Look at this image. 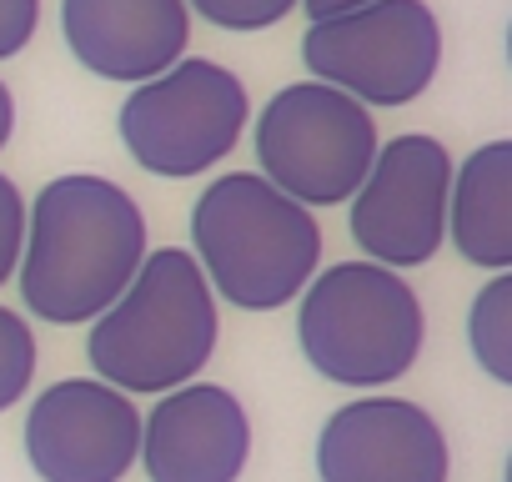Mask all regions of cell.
<instances>
[{"instance_id":"5bb4252c","label":"cell","mask_w":512,"mask_h":482,"mask_svg":"<svg viewBox=\"0 0 512 482\" xmlns=\"http://www.w3.org/2000/svg\"><path fill=\"white\" fill-rule=\"evenodd\" d=\"M467 342H472L477 367L492 382H512V277L507 272H497L477 292L467 312Z\"/></svg>"},{"instance_id":"30bf717a","label":"cell","mask_w":512,"mask_h":482,"mask_svg":"<svg viewBox=\"0 0 512 482\" xmlns=\"http://www.w3.org/2000/svg\"><path fill=\"white\" fill-rule=\"evenodd\" d=\"M447 467L442 427L402 397L347 402L317 437L322 482H447Z\"/></svg>"},{"instance_id":"ac0fdd59","label":"cell","mask_w":512,"mask_h":482,"mask_svg":"<svg viewBox=\"0 0 512 482\" xmlns=\"http://www.w3.org/2000/svg\"><path fill=\"white\" fill-rule=\"evenodd\" d=\"M41 26V0H0V61L21 56Z\"/></svg>"},{"instance_id":"5b68a950","label":"cell","mask_w":512,"mask_h":482,"mask_svg":"<svg viewBox=\"0 0 512 482\" xmlns=\"http://www.w3.org/2000/svg\"><path fill=\"white\" fill-rule=\"evenodd\" d=\"M372 156H377V126L367 106L327 81H297L277 91L262 121H256L262 176L307 211L352 201Z\"/></svg>"},{"instance_id":"7c38bea8","label":"cell","mask_w":512,"mask_h":482,"mask_svg":"<svg viewBox=\"0 0 512 482\" xmlns=\"http://www.w3.org/2000/svg\"><path fill=\"white\" fill-rule=\"evenodd\" d=\"M71 56L106 81H151L191 41L186 0H61Z\"/></svg>"},{"instance_id":"ffe728a7","label":"cell","mask_w":512,"mask_h":482,"mask_svg":"<svg viewBox=\"0 0 512 482\" xmlns=\"http://www.w3.org/2000/svg\"><path fill=\"white\" fill-rule=\"evenodd\" d=\"M11 131H16V101H11L6 81H0V146L11 141Z\"/></svg>"},{"instance_id":"e0dca14e","label":"cell","mask_w":512,"mask_h":482,"mask_svg":"<svg viewBox=\"0 0 512 482\" xmlns=\"http://www.w3.org/2000/svg\"><path fill=\"white\" fill-rule=\"evenodd\" d=\"M26 241V196L16 191L11 176H0V282H11Z\"/></svg>"},{"instance_id":"6da1fadb","label":"cell","mask_w":512,"mask_h":482,"mask_svg":"<svg viewBox=\"0 0 512 482\" xmlns=\"http://www.w3.org/2000/svg\"><path fill=\"white\" fill-rule=\"evenodd\" d=\"M146 262V216L106 176H56L26 211L21 297L41 322H96Z\"/></svg>"},{"instance_id":"4fadbf2b","label":"cell","mask_w":512,"mask_h":482,"mask_svg":"<svg viewBox=\"0 0 512 482\" xmlns=\"http://www.w3.org/2000/svg\"><path fill=\"white\" fill-rule=\"evenodd\" d=\"M452 241L472 267L507 272L512 267V146L487 141L477 146L457 181L447 186Z\"/></svg>"},{"instance_id":"7a4b0ae2","label":"cell","mask_w":512,"mask_h":482,"mask_svg":"<svg viewBox=\"0 0 512 482\" xmlns=\"http://www.w3.org/2000/svg\"><path fill=\"white\" fill-rule=\"evenodd\" d=\"M191 236L206 287L241 312L287 307L322 262V231L312 211L251 171H231L201 191Z\"/></svg>"},{"instance_id":"d6986e66","label":"cell","mask_w":512,"mask_h":482,"mask_svg":"<svg viewBox=\"0 0 512 482\" xmlns=\"http://www.w3.org/2000/svg\"><path fill=\"white\" fill-rule=\"evenodd\" d=\"M357 6H367V0H302V11L312 21H327V16H342V11H357Z\"/></svg>"},{"instance_id":"9c48e42d","label":"cell","mask_w":512,"mask_h":482,"mask_svg":"<svg viewBox=\"0 0 512 482\" xmlns=\"http://www.w3.org/2000/svg\"><path fill=\"white\" fill-rule=\"evenodd\" d=\"M141 452V412L101 377L46 387L26 417V457L41 482H121Z\"/></svg>"},{"instance_id":"9a60e30c","label":"cell","mask_w":512,"mask_h":482,"mask_svg":"<svg viewBox=\"0 0 512 482\" xmlns=\"http://www.w3.org/2000/svg\"><path fill=\"white\" fill-rule=\"evenodd\" d=\"M31 377H36V337L11 307H0V412L26 397Z\"/></svg>"},{"instance_id":"8fae6325","label":"cell","mask_w":512,"mask_h":482,"mask_svg":"<svg viewBox=\"0 0 512 482\" xmlns=\"http://www.w3.org/2000/svg\"><path fill=\"white\" fill-rule=\"evenodd\" d=\"M151 482H236L251 457L246 407L211 382L171 387L141 422V452Z\"/></svg>"},{"instance_id":"2e32d148","label":"cell","mask_w":512,"mask_h":482,"mask_svg":"<svg viewBox=\"0 0 512 482\" xmlns=\"http://www.w3.org/2000/svg\"><path fill=\"white\" fill-rule=\"evenodd\" d=\"M302 0H186V11H196L201 21L221 26V31H267L277 21H287Z\"/></svg>"},{"instance_id":"277c9868","label":"cell","mask_w":512,"mask_h":482,"mask_svg":"<svg viewBox=\"0 0 512 482\" xmlns=\"http://www.w3.org/2000/svg\"><path fill=\"white\" fill-rule=\"evenodd\" d=\"M297 337L327 382L387 387L422 352V302L392 267L342 262L302 287Z\"/></svg>"},{"instance_id":"52a82bcc","label":"cell","mask_w":512,"mask_h":482,"mask_svg":"<svg viewBox=\"0 0 512 482\" xmlns=\"http://www.w3.org/2000/svg\"><path fill=\"white\" fill-rule=\"evenodd\" d=\"M246 86L216 61H176L121 106V141L151 176H196L226 161L246 131Z\"/></svg>"},{"instance_id":"3957f363","label":"cell","mask_w":512,"mask_h":482,"mask_svg":"<svg viewBox=\"0 0 512 482\" xmlns=\"http://www.w3.org/2000/svg\"><path fill=\"white\" fill-rule=\"evenodd\" d=\"M216 352V302L191 252H151L126 292L91 322L86 357L116 392L186 387Z\"/></svg>"},{"instance_id":"8992f818","label":"cell","mask_w":512,"mask_h":482,"mask_svg":"<svg viewBox=\"0 0 512 482\" xmlns=\"http://www.w3.org/2000/svg\"><path fill=\"white\" fill-rule=\"evenodd\" d=\"M302 61L317 81L362 106H407L437 81L442 31L422 0H367L357 11L312 21Z\"/></svg>"},{"instance_id":"ba28073f","label":"cell","mask_w":512,"mask_h":482,"mask_svg":"<svg viewBox=\"0 0 512 482\" xmlns=\"http://www.w3.org/2000/svg\"><path fill=\"white\" fill-rule=\"evenodd\" d=\"M452 161L437 136L387 141L352 191V236L377 267H422L447 236Z\"/></svg>"}]
</instances>
